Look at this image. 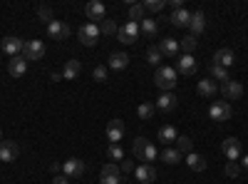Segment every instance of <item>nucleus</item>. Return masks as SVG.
<instances>
[{
	"mask_svg": "<svg viewBox=\"0 0 248 184\" xmlns=\"http://www.w3.org/2000/svg\"><path fill=\"white\" fill-rule=\"evenodd\" d=\"M154 85H156L161 92H171V90L176 87V70H174V67H169V65H161V67H156Z\"/></svg>",
	"mask_w": 248,
	"mask_h": 184,
	"instance_id": "obj_1",
	"label": "nucleus"
},
{
	"mask_svg": "<svg viewBox=\"0 0 248 184\" xmlns=\"http://www.w3.org/2000/svg\"><path fill=\"white\" fill-rule=\"evenodd\" d=\"M139 23H132V20H129V23H124L119 30H117V40H119V43L122 45H134L137 43V40H139Z\"/></svg>",
	"mask_w": 248,
	"mask_h": 184,
	"instance_id": "obj_2",
	"label": "nucleus"
},
{
	"mask_svg": "<svg viewBox=\"0 0 248 184\" xmlns=\"http://www.w3.org/2000/svg\"><path fill=\"white\" fill-rule=\"evenodd\" d=\"M231 115H233V110H231V105H229L226 100H216V102H211L209 117H211L214 122H226V119H231Z\"/></svg>",
	"mask_w": 248,
	"mask_h": 184,
	"instance_id": "obj_3",
	"label": "nucleus"
},
{
	"mask_svg": "<svg viewBox=\"0 0 248 184\" xmlns=\"http://www.w3.org/2000/svg\"><path fill=\"white\" fill-rule=\"evenodd\" d=\"M99 25L97 23H85L79 28V43L85 45V48H92V45H97V40H99Z\"/></svg>",
	"mask_w": 248,
	"mask_h": 184,
	"instance_id": "obj_4",
	"label": "nucleus"
},
{
	"mask_svg": "<svg viewBox=\"0 0 248 184\" xmlns=\"http://www.w3.org/2000/svg\"><path fill=\"white\" fill-rule=\"evenodd\" d=\"M221 152H223V157L229 159V162H238V159H241V154H243L241 142H238L236 137H226V139L221 142Z\"/></svg>",
	"mask_w": 248,
	"mask_h": 184,
	"instance_id": "obj_5",
	"label": "nucleus"
},
{
	"mask_svg": "<svg viewBox=\"0 0 248 184\" xmlns=\"http://www.w3.org/2000/svg\"><path fill=\"white\" fill-rule=\"evenodd\" d=\"M25 60H43L45 57V43L43 40H25Z\"/></svg>",
	"mask_w": 248,
	"mask_h": 184,
	"instance_id": "obj_6",
	"label": "nucleus"
},
{
	"mask_svg": "<svg viewBox=\"0 0 248 184\" xmlns=\"http://www.w3.org/2000/svg\"><path fill=\"white\" fill-rule=\"evenodd\" d=\"M23 48H25V40H20V37H15V35L5 37L3 43H0V50H3L5 55H10V57H17L20 52H23Z\"/></svg>",
	"mask_w": 248,
	"mask_h": 184,
	"instance_id": "obj_7",
	"label": "nucleus"
},
{
	"mask_svg": "<svg viewBox=\"0 0 248 184\" xmlns=\"http://www.w3.org/2000/svg\"><path fill=\"white\" fill-rule=\"evenodd\" d=\"M62 174H65V177H70V179H77V177H82V174H85V162H82V159H77V157H72V159H65V165H62Z\"/></svg>",
	"mask_w": 248,
	"mask_h": 184,
	"instance_id": "obj_8",
	"label": "nucleus"
},
{
	"mask_svg": "<svg viewBox=\"0 0 248 184\" xmlns=\"http://www.w3.org/2000/svg\"><path fill=\"white\" fill-rule=\"evenodd\" d=\"M122 179V169L114 165V162H109V165L102 167V174H99V184H119Z\"/></svg>",
	"mask_w": 248,
	"mask_h": 184,
	"instance_id": "obj_9",
	"label": "nucleus"
},
{
	"mask_svg": "<svg viewBox=\"0 0 248 184\" xmlns=\"http://www.w3.org/2000/svg\"><path fill=\"white\" fill-rule=\"evenodd\" d=\"M221 95H223V100H238V97H243V85L238 80H229V83L221 85Z\"/></svg>",
	"mask_w": 248,
	"mask_h": 184,
	"instance_id": "obj_10",
	"label": "nucleus"
},
{
	"mask_svg": "<svg viewBox=\"0 0 248 184\" xmlns=\"http://www.w3.org/2000/svg\"><path fill=\"white\" fill-rule=\"evenodd\" d=\"M107 139H109V145H119V139H124V122L122 119H109Z\"/></svg>",
	"mask_w": 248,
	"mask_h": 184,
	"instance_id": "obj_11",
	"label": "nucleus"
},
{
	"mask_svg": "<svg viewBox=\"0 0 248 184\" xmlns=\"http://www.w3.org/2000/svg\"><path fill=\"white\" fill-rule=\"evenodd\" d=\"M156 48H159L161 57H176L179 55V40L176 37H164Z\"/></svg>",
	"mask_w": 248,
	"mask_h": 184,
	"instance_id": "obj_12",
	"label": "nucleus"
},
{
	"mask_svg": "<svg viewBox=\"0 0 248 184\" xmlns=\"http://www.w3.org/2000/svg\"><path fill=\"white\" fill-rule=\"evenodd\" d=\"M47 35H50V40H65V37H70V25L60 23V20H52L47 25Z\"/></svg>",
	"mask_w": 248,
	"mask_h": 184,
	"instance_id": "obj_13",
	"label": "nucleus"
},
{
	"mask_svg": "<svg viewBox=\"0 0 248 184\" xmlns=\"http://www.w3.org/2000/svg\"><path fill=\"white\" fill-rule=\"evenodd\" d=\"M8 72H10L13 77H23V75L28 72V60H25V55L13 57L10 63H8Z\"/></svg>",
	"mask_w": 248,
	"mask_h": 184,
	"instance_id": "obj_14",
	"label": "nucleus"
},
{
	"mask_svg": "<svg viewBox=\"0 0 248 184\" xmlns=\"http://www.w3.org/2000/svg\"><path fill=\"white\" fill-rule=\"evenodd\" d=\"M134 177H137V182H141V184H152V182L156 179V169H154L152 165H139V167L134 169Z\"/></svg>",
	"mask_w": 248,
	"mask_h": 184,
	"instance_id": "obj_15",
	"label": "nucleus"
},
{
	"mask_svg": "<svg viewBox=\"0 0 248 184\" xmlns=\"http://www.w3.org/2000/svg\"><path fill=\"white\" fill-rule=\"evenodd\" d=\"M233 60H236L233 50H229V48H221V50H216V55H214V65H221V67L229 70V67L233 65Z\"/></svg>",
	"mask_w": 248,
	"mask_h": 184,
	"instance_id": "obj_16",
	"label": "nucleus"
},
{
	"mask_svg": "<svg viewBox=\"0 0 248 184\" xmlns=\"http://www.w3.org/2000/svg\"><path fill=\"white\" fill-rule=\"evenodd\" d=\"M196 60H194V55H179V60H176V70L179 72H184V75H194L196 72Z\"/></svg>",
	"mask_w": 248,
	"mask_h": 184,
	"instance_id": "obj_17",
	"label": "nucleus"
},
{
	"mask_svg": "<svg viewBox=\"0 0 248 184\" xmlns=\"http://www.w3.org/2000/svg\"><path fill=\"white\" fill-rule=\"evenodd\" d=\"M169 20H171V25H174V28H189V23H191V13L186 10V8H179V10H174V13L169 15Z\"/></svg>",
	"mask_w": 248,
	"mask_h": 184,
	"instance_id": "obj_18",
	"label": "nucleus"
},
{
	"mask_svg": "<svg viewBox=\"0 0 248 184\" xmlns=\"http://www.w3.org/2000/svg\"><path fill=\"white\" fill-rule=\"evenodd\" d=\"M17 152H20V147L15 145V142H10V139L0 142V159H5V162H15V159H17Z\"/></svg>",
	"mask_w": 248,
	"mask_h": 184,
	"instance_id": "obj_19",
	"label": "nucleus"
},
{
	"mask_svg": "<svg viewBox=\"0 0 248 184\" xmlns=\"http://www.w3.org/2000/svg\"><path fill=\"white\" fill-rule=\"evenodd\" d=\"M82 72V63H79V60H67V63H65V67H62V80H77V75Z\"/></svg>",
	"mask_w": 248,
	"mask_h": 184,
	"instance_id": "obj_20",
	"label": "nucleus"
},
{
	"mask_svg": "<svg viewBox=\"0 0 248 184\" xmlns=\"http://www.w3.org/2000/svg\"><path fill=\"white\" fill-rule=\"evenodd\" d=\"M176 105H179V100H176V95H171V92H161L159 100H156V107H159L161 112H171Z\"/></svg>",
	"mask_w": 248,
	"mask_h": 184,
	"instance_id": "obj_21",
	"label": "nucleus"
},
{
	"mask_svg": "<svg viewBox=\"0 0 248 184\" xmlns=\"http://www.w3.org/2000/svg\"><path fill=\"white\" fill-rule=\"evenodd\" d=\"M85 15H87L90 20H105L107 10H105V5H102V3L92 0V3H87V5H85Z\"/></svg>",
	"mask_w": 248,
	"mask_h": 184,
	"instance_id": "obj_22",
	"label": "nucleus"
},
{
	"mask_svg": "<svg viewBox=\"0 0 248 184\" xmlns=\"http://www.w3.org/2000/svg\"><path fill=\"white\" fill-rule=\"evenodd\" d=\"M176 137H179L176 127H171V125H164V127H159V139H161V145H164V147L171 145V142H176Z\"/></svg>",
	"mask_w": 248,
	"mask_h": 184,
	"instance_id": "obj_23",
	"label": "nucleus"
},
{
	"mask_svg": "<svg viewBox=\"0 0 248 184\" xmlns=\"http://www.w3.org/2000/svg\"><path fill=\"white\" fill-rule=\"evenodd\" d=\"M189 28H191V35L196 37L199 33H203V28H206V15L199 10V13H191V23H189Z\"/></svg>",
	"mask_w": 248,
	"mask_h": 184,
	"instance_id": "obj_24",
	"label": "nucleus"
},
{
	"mask_svg": "<svg viewBox=\"0 0 248 184\" xmlns=\"http://www.w3.org/2000/svg\"><path fill=\"white\" fill-rule=\"evenodd\" d=\"M139 30L144 33V37H156L159 25H156V20H154V17H144L141 23H139Z\"/></svg>",
	"mask_w": 248,
	"mask_h": 184,
	"instance_id": "obj_25",
	"label": "nucleus"
},
{
	"mask_svg": "<svg viewBox=\"0 0 248 184\" xmlns=\"http://www.w3.org/2000/svg\"><path fill=\"white\" fill-rule=\"evenodd\" d=\"M129 65V55L127 52H112L109 55V67L112 70H124Z\"/></svg>",
	"mask_w": 248,
	"mask_h": 184,
	"instance_id": "obj_26",
	"label": "nucleus"
},
{
	"mask_svg": "<svg viewBox=\"0 0 248 184\" xmlns=\"http://www.w3.org/2000/svg\"><path fill=\"white\" fill-rule=\"evenodd\" d=\"M196 90H199V95H203V97H214L218 87H216V83H214L211 77H206V80H199Z\"/></svg>",
	"mask_w": 248,
	"mask_h": 184,
	"instance_id": "obj_27",
	"label": "nucleus"
},
{
	"mask_svg": "<svg viewBox=\"0 0 248 184\" xmlns=\"http://www.w3.org/2000/svg\"><path fill=\"white\" fill-rule=\"evenodd\" d=\"M186 165H189L194 172H203L206 169V159L201 154H196V152H189L186 154Z\"/></svg>",
	"mask_w": 248,
	"mask_h": 184,
	"instance_id": "obj_28",
	"label": "nucleus"
},
{
	"mask_svg": "<svg viewBox=\"0 0 248 184\" xmlns=\"http://www.w3.org/2000/svg\"><path fill=\"white\" fill-rule=\"evenodd\" d=\"M181 157H184V154H181L179 150H171V147H164V152H161V159L167 162V165H179Z\"/></svg>",
	"mask_w": 248,
	"mask_h": 184,
	"instance_id": "obj_29",
	"label": "nucleus"
},
{
	"mask_svg": "<svg viewBox=\"0 0 248 184\" xmlns=\"http://www.w3.org/2000/svg\"><path fill=\"white\" fill-rule=\"evenodd\" d=\"M176 150H179L181 154H189V152H194V142H191V137L179 134V137H176Z\"/></svg>",
	"mask_w": 248,
	"mask_h": 184,
	"instance_id": "obj_30",
	"label": "nucleus"
},
{
	"mask_svg": "<svg viewBox=\"0 0 248 184\" xmlns=\"http://www.w3.org/2000/svg\"><path fill=\"white\" fill-rule=\"evenodd\" d=\"M179 48H184V55H191V52L199 48V40H196L194 35H186L181 43H179Z\"/></svg>",
	"mask_w": 248,
	"mask_h": 184,
	"instance_id": "obj_31",
	"label": "nucleus"
},
{
	"mask_svg": "<svg viewBox=\"0 0 248 184\" xmlns=\"http://www.w3.org/2000/svg\"><path fill=\"white\" fill-rule=\"evenodd\" d=\"M154 110H156V105H152V102H141V105L137 107V115L141 119H152L154 117Z\"/></svg>",
	"mask_w": 248,
	"mask_h": 184,
	"instance_id": "obj_32",
	"label": "nucleus"
},
{
	"mask_svg": "<svg viewBox=\"0 0 248 184\" xmlns=\"http://www.w3.org/2000/svg\"><path fill=\"white\" fill-rule=\"evenodd\" d=\"M144 13H147V10H144V3H139V5H129V20H132V23H141V20L147 17Z\"/></svg>",
	"mask_w": 248,
	"mask_h": 184,
	"instance_id": "obj_33",
	"label": "nucleus"
},
{
	"mask_svg": "<svg viewBox=\"0 0 248 184\" xmlns=\"http://www.w3.org/2000/svg\"><path fill=\"white\" fill-rule=\"evenodd\" d=\"M161 60H164V57H161L159 48H156V45H152V48L147 50V63H149V65H154V67H161Z\"/></svg>",
	"mask_w": 248,
	"mask_h": 184,
	"instance_id": "obj_34",
	"label": "nucleus"
},
{
	"mask_svg": "<svg viewBox=\"0 0 248 184\" xmlns=\"http://www.w3.org/2000/svg\"><path fill=\"white\" fill-rule=\"evenodd\" d=\"M159 157V152H156V147L152 145V142H147V147H144V154H141V159H144V165H152V162Z\"/></svg>",
	"mask_w": 248,
	"mask_h": 184,
	"instance_id": "obj_35",
	"label": "nucleus"
},
{
	"mask_svg": "<svg viewBox=\"0 0 248 184\" xmlns=\"http://www.w3.org/2000/svg\"><path fill=\"white\" fill-rule=\"evenodd\" d=\"M209 72H211V77H216V80H223V83H229V70L226 67H221V65H214L211 63V67H209Z\"/></svg>",
	"mask_w": 248,
	"mask_h": 184,
	"instance_id": "obj_36",
	"label": "nucleus"
},
{
	"mask_svg": "<svg viewBox=\"0 0 248 184\" xmlns=\"http://www.w3.org/2000/svg\"><path fill=\"white\" fill-rule=\"evenodd\" d=\"M117 25H114V20H102V23H99V33H105V35H117Z\"/></svg>",
	"mask_w": 248,
	"mask_h": 184,
	"instance_id": "obj_37",
	"label": "nucleus"
},
{
	"mask_svg": "<svg viewBox=\"0 0 248 184\" xmlns=\"http://www.w3.org/2000/svg\"><path fill=\"white\" fill-rule=\"evenodd\" d=\"M144 10H147V13H159V10H164V0H147V3H144Z\"/></svg>",
	"mask_w": 248,
	"mask_h": 184,
	"instance_id": "obj_38",
	"label": "nucleus"
},
{
	"mask_svg": "<svg viewBox=\"0 0 248 184\" xmlns=\"http://www.w3.org/2000/svg\"><path fill=\"white\" fill-rule=\"evenodd\" d=\"M37 15H40V20H43V23H45V20H47V25L52 23V8H50V5H40V8H37Z\"/></svg>",
	"mask_w": 248,
	"mask_h": 184,
	"instance_id": "obj_39",
	"label": "nucleus"
},
{
	"mask_svg": "<svg viewBox=\"0 0 248 184\" xmlns=\"http://www.w3.org/2000/svg\"><path fill=\"white\" fill-rule=\"evenodd\" d=\"M92 77L97 80V83H107V67H105V65H97V67L92 70Z\"/></svg>",
	"mask_w": 248,
	"mask_h": 184,
	"instance_id": "obj_40",
	"label": "nucleus"
},
{
	"mask_svg": "<svg viewBox=\"0 0 248 184\" xmlns=\"http://www.w3.org/2000/svg\"><path fill=\"white\" fill-rule=\"evenodd\" d=\"M144 147H147V139H144V137H137V139H134V147H132V150H134V157H139V159H141Z\"/></svg>",
	"mask_w": 248,
	"mask_h": 184,
	"instance_id": "obj_41",
	"label": "nucleus"
},
{
	"mask_svg": "<svg viewBox=\"0 0 248 184\" xmlns=\"http://www.w3.org/2000/svg\"><path fill=\"white\" fill-rule=\"evenodd\" d=\"M107 157H109V159H124V152H122L119 145H109V147H107Z\"/></svg>",
	"mask_w": 248,
	"mask_h": 184,
	"instance_id": "obj_42",
	"label": "nucleus"
},
{
	"mask_svg": "<svg viewBox=\"0 0 248 184\" xmlns=\"http://www.w3.org/2000/svg\"><path fill=\"white\" fill-rule=\"evenodd\" d=\"M241 174V165H238V162H229V165H226V177H238Z\"/></svg>",
	"mask_w": 248,
	"mask_h": 184,
	"instance_id": "obj_43",
	"label": "nucleus"
},
{
	"mask_svg": "<svg viewBox=\"0 0 248 184\" xmlns=\"http://www.w3.org/2000/svg\"><path fill=\"white\" fill-rule=\"evenodd\" d=\"M119 169H122V174H132V172H134L137 167H134V162H132V159H122Z\"/></svg>",
	"mask_w": 248,
	"mask_h": 184,
	"instance_id": "obj_44",
	"label": "nucleus"
},
{
	"mask_svg": "<svg viewBox=\"0 0 248 184\" xmlns=\"http://www.w3.org/2000/svg\"><path fill=\"white\" fill-rule=\"evenodd\" d=\"M52 184H70V182H67V177H65V174H60V177H55V179H52Z\"/></svg>",
	"mask_w": 248,
	"mask_h": 184,
	"instance_id": "obj_45",
	"label": "nucleus"
},
{
	"mask_svg": "<svg viewBox=\"0 0 248 184\" xmlns=\"http://www.w3.org/2000/svg\"><path fill=\"white\" fill-rule=\"evenodd\" d=\"M60 169H62V165H60V162H52V165H50V172H55V174H57Z\"/></svg>",
	"mask_w": 248,
	"mask_h": 184,
	"instance_id": "obj_46",
	"label": "nucleus"
},
{
	"mask_svg": "<svg viewBox=\"0 0 248 184\" xmlns=\"http://www.w3.org/2000/svg\"><path fill=\"white\" fill-rule=\"evenodd\" d=\"M50 77H52V83H60V80H62V75H60V72H52Z\"/></svg>",
	"mask_w": 248,
	"mask_h": 184,
	"instance_id": "obj_47",
	"label": "nucleus"
},
{
	"mask_svg": "<svg viewBox=\"0 0 248 184\" xmlns=\"http://www.w3.org/2000/svg\"><path fill=\"white\" fill-rule=\"evenodd\" d=\"M241 169H246V172H248V154H246V157H243V162H241Z\"/></svg>",
	"mask_w": 248,
	"mask_h": 184,
	"instance_id": "obj_48",
	"label": "nucleus"
},
{
	"mask_svg": "<svg viewBox=\"0 0 248 184\" xmlns=\"http://www.w3.org/2000/svg\"><path fill=\"white\" fill-rule=\"evenodd\" d=\"M0 142H3V132H0Z\"/></svg>",
	"mask_w": 248,
	"mask_h": 184,
	"instance_id": "obj_49",
	"label": "nucleus"
}]
</instances>
